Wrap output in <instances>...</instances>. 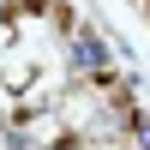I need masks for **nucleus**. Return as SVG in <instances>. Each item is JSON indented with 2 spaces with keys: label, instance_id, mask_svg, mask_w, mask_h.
<instances>
[{
  "label": "nucleus",
  "instance_id": "f257e3e1",
  "mask_svg": "<svg viewBox=\"0 0 150 150\" xmlns=\"http://www.w3.org/2000/svg\"><path fill=\"white\" fill-rule=\"evenodd\" d=\"M72 66H78V72H102V66H108L102 30H78V36H72Z\"/></svg>",
  "mask_w": 150,
  "mask_h": 150
}]
</instances>
